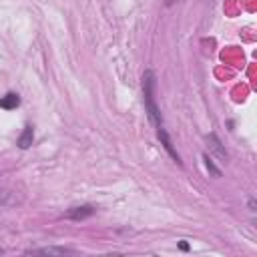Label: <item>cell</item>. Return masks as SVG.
<instances>
[{
  "label": "cell",
  "mask_w": 257,
  "mask_h": 257,
  "mask_svg": "<svg viewBox=\"0 0 257 257\" xmlns=\"http://www.w3.org/2000/svg\"><path fill=\"white\" fill-rule=\"evenodd\" d=\"M203 161H205V167H207V171H209L213 177H221V171L215 167V163L211 161V157H209V155H203Z\"/></svg>",
  "instance_id": "cell-8"
},
{
  "label": "cell",
  "mask_w": 257,
  "mask_h": 257,
  "mask_svg": "<svg viewBox=\"0 0 257 257\" xmlns=\"http://www.w3.org/2000/svg\"><path fill=\"white\" fill-rule=\"evenodd\" d=\"M26 253H32V255H68L74 251L66 249V247H40V249H30Z\"/></svg>",
  "instance_id": "cell-5"
},
{
  "label": "cell",
  "mask_w": 257,
  "mask_h": 257,
  "mask_svg": "<svg viewBox=\"0 0 257 257\" xmlns=\"http://www.w3.org/2000/svg\"><path fill=\"white\" fill-rule=\"evenodd\" d=\"M177 0H165V6H173Z\"/></svg>",
  "instance_id": "cell-10"
},
{
  "label": "cell",
  "mask_w": 257,
  "mask_h": 257,
  "mask_svg": "<svg viewBox=\"0 0 257 257\" xmlns=\"http://www.w3.org/2000/svg\"><path fill=\"white\" fill-rule=\"evenodd\" d=\"M94 213V207L92 205H78V207H70L66 211V217L72 219V221H82L86 217H90Z\"/></svg>",
  "instance_id": "cell-3"
},
{
  "label": "cell",
  "mask_w": 257,
  "mask_h": 257,
  "mask_svg": "<svg viewBox=\"0 0 257 257\" xmlns=\"http://www.w3.org/2000/svg\"><path fill=\"white\" fill-rule=\"evenodd\" d=\"M18 104H20V98H18V94H16V92H8V94H4V96L0 98V106H2V108H6V110L16 108Z\"/></svg>",
  "instance_id": "cell-7"
},
{
  "label": "cell",
  "mask_w": 257,
  "mask_h": 257,
  "mask_svg": "<svg viewBox=\"0 0 257 257\" xmlns=\"http://www.w3.org/2000/svg\"><path fill=\"white\" fill-rule=\"evenodd\" d=\"M32 141H34V128L30 124H26L24 131H22V135L18 137V147L20 149H28L32 145Z\"/></svg>",
  "instance_id": "cell-6"
},
{
  "label": "cell",
  "mask_w": 257,
  "mask_h": 257,
  "mask_svg": "<svg viewBox=\"0 0 257 257\" xmlns=\"http://www.w3.org/2000/svg\"><path fill=\"white\" fill-rule=\"evenodd\" d=\"M12 203H16L12 193L10 191H0V205H12Z\"/></svg>",
  "instance_id": "cell-9"
},
{
  "label": "cell",
  "mask_w": 257,
  "mask_h": 257,
  "mask_svg": "<svg viewBox=\"0 0 257 257\" xmlns=\"http://www.w3.org/2000/svg\"><path fill=\"white\" fill-rule=\"evenodd\" d=\"M157 137H159V141H161V145L165 147V151H167V153H169V155L173 157V161L181 165V155H179V153H177V149L173 147V141H171V137H169V133L165 131V126H159V128H157Z\"/></svg>",
  "instance_id": "cell-2"
},
{
  "label": "cell",
  "mask_w": 257,
  "mask_h": 257,
  "mask_svg": "<svg viewBox=\"0 0 257 257\" xmlns=\"http://www.w3.org/2000/svg\"><path fill=\"white\" fill-rule=\"evenodd\" d=\"M2 253H4V251H2V247H0V255H2Z\"/></svg>",
  "instance_id": "cell-11"
},
{
  "label": "cell",
  "mask_w": 257,
  "mask_h": 257,
  "mask_svg": "<svg viewBox=\"0 0 257 257\" xmlns=\"http://www.w3.org/2000/svg\"><path fill=\"white\" fill-rule=\"evenodd\" d=\"M155 88H157V78L153 70H145L143 74V102H145V112L153 126H163V114L155 102Z\"/></svg>",
  "instance_id": "cell-1"
},
{
  "label": "cell",
  "mask_w": 257,
  "mask_h": 257,
  "mask_svg": "<svg viewBox=\"0 0 257 257\" xmlns=\"http://www.w3.org/2000/svg\"><path fill=\"white\" fill-rule=\"evenodd\" d=\"M205 139H207V147L217 155V159L227 161V151H225V147L221 145V141L217 139V135H215V133H211V135H207Z\"/></svg>",
  "instance_id": "cell-4"
}]
</instances>
